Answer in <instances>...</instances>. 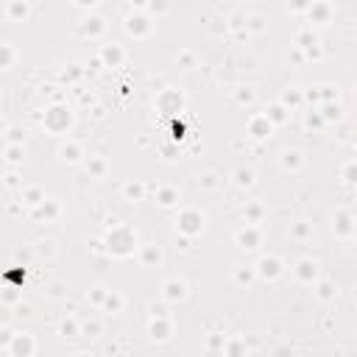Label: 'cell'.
<instances>
[{"mask_svg":"<svg viewBox=\"0 0 357 357\" xmlns=\"http://www.w3.org/2000/svg\"><path fill=\"white\" fill-rule=\"evenodd\" d=\"M12 354L14 357H31L34 354V340H31V335H14L12 338Z\"/></svg>","mask_w":357,"mask_h":357,"instance_id":"277c9868","label":"cell"},{"mask_svg":"<svg viewBox=\"0 0 357 357\" xmlns=\"http://www.w3.org/2000/svg\"><path fill=\"white\" fill-rule=\"evenodd\" d=\"M106 243H109V251L112 254H131L134 251V243H137V237L131 235V229H126V226H117V229H112V235L106 237Z\"/></svg>","mask_w":357,"mask_h":357,"instance_id":"6da1fadb","label":"cell"},{"mask_svg":"<svg viewBox=\"0 0 357 357\" xmlns=\"http://www.w3.org/2000/svg\"><path fill=\"white\" fill-rule=\"evenodd\" d=\"M271 128H273V123L268 120L265 115L257 117V120H251V134H254V137H268V134H271Z\"/></svg>","mask_w":357,"mask_h":357,"instance_id":"8992f818","label":"cell"},{"mask_svg":"<svg viewBox=\"0 0 357 357\" xmlns=\"http://www.w3.org/2000/svg\"><path fill=\"white\" fill-rule=\"evenodd\" d=\"M79 357H87V354H79Z\"/></svg>","mask_w":357,"mask_h":357,"instance_id":"8d00e7d4","label":"cell"},{"mask_svg":"<svg viewBox=\"0 0 357 357\" xmlns=\"http://www.w3.org/2000/svg\"><path fill=\"white\" fill-rule=\"evenodd\" d=\"M168 332H170V327L165 324V321H154V324H151V335L157 340H165V338H168Z\"/></svg>","mask_w":357,"mask_h":357,"instance_id":"7c38bea8","label":"cell"},{"mask_svg":"<svg viewBox=\"0 0 357 357\" xmlns=\"http://www.w3.org/2000/svg\"><path fill=\"white\" fill-rule=\"evenodd\" d=\"M299 279H304V282H310V279H315V273H318V271H315V262H310V260H302V262H299Z\"/></svg>","mask_w":357,"mask_h":357,"instance_id":"9c48e42d","label":"cell"},{"mask_svg":"<svg viewBox=\"0 0 357 357\" xmlns=\"http://www.w3.org/2000/svg\"><path fill=\"white\" fill-rule=\"evenodd\" d=\"M87 168H90L95 176H101V173H103V162H101V159H90V165H87Z\"/></svg>","mask_w":357,"mask_h":357,"instance_id":"cb8c5ba5","label":"cell"},{"mask_svg":"<svg viewBox=\"0 0 357 357\" xmlns=\"http://www.w3.org/2000/svg\"><path fill=\"white\" fill-rule=\"evenodd\" d=\"M61 332H64L67 338H76V335H79V327H76V321H64V324H61Z\"/></svg>","mask_w":357,"mask_h":357,"instance_id":"ac0fdd59","label":"cell"},{"mask_svg":"<svg viewBox=\"0 0 357 357\" xmlns=\"http://www.w3.org/2000/svg\"><path fill=\"white\" fill-rule=\"evenodd\" d=\"M61 154H64V159H70V162H76V159H79V148H76V146L64 148V151H61Z\"/></svg>","mask_w":357,"mask_h":357,"instance_id":"484cf974","label":"cell"},{"mask_svg":"<svg viewBox=\"0 0 357 357\" xmlns=\"http://www.w3.org/2000/svg\"><path fill=\"white\" fill-rule=\"evenodd\" d=\"M243 351H246V349H243L240 340H232V343H229V357H243Z\"/></svg>","mask_w":357,"mask_h":357,"instance_id":"ffe728a7","label":"cell"},{"mask_svg":"<svg viewBox=\"0 0 357 357\" xmlns=\"http://www.w3.org/2000/svg\"><path fill=\"white\" fill-rule=\"evenodd\" d=\"M237 243H240L243 248H254L257 243H260V232L257 229H243L240 235H237Z\"/></svg>","mask_w":357,"mask_h":357,"instance_id":"52a82bcc","label":"cell"},{"mask_svg":"<svg viewBox=\"0 0 357 357\" xmlns=\"http://www.w3.org/2000/svg\"><path fill=\"white\" fill-rule=\"evenodd\" d=\"M349 221H351L349 215H340V218H338V229H340V232H349V229H351Z\"/></svg>","mask_w":357,"mask_h":357,"instance_id":"4316f807","label":"cell"},{"mask_svg":"<svg viewBox=\"0 0 357 357\" xmlns=\"http://www.w3.org/2000/svg\"><path fill=\"white\" fill-rule=\"evenodd\" d=\"M265 117H268V120H273V123H282L284 120V106H273Z\"/></svg>","mask_w":357,"mask_h":357,"instance_id":"e0dca14e","label":"cell"},{"mask_svg":"<svg viewBox=\"0 0 357 357\" xmlns=\"http://www.w3.org/2000/svg\"><path fill=\"white\" fill-rule=\"evenodd\" d=\"M45 123H48L50 131H61V128L70 126V115H67V109L56 106V109H50L48 115H45Z\"/></svg>","mask_w":357,"mask_h":357,"instance_id":"7a4b0ae2","label":"cell"},{"mask_svg":"<svg viewBox=\"0 0 357 357\" xmlns=\"http://www.w3.org/2000/svg\"><path fill=\"white\" fill-rule=\"evenodd\" d=\"M237 182H240V184H251V170H240V173H237Z\"/></svg>","mask_w":357,"mask_h":357,"instance_id":"f1b7e54d","label":"cell"},{"mask_svg":"<svg viewBox=\"0 0 357 357\" xmlns=\"http://www.w3.org/2000/svg\"><path fill=\"white\" fill-rule=\"evenodd\" d=\"M260 215H262V206H257V204H254V206H248V218H254V221H257Z\"/></svg>","mask_w":357,"mask_h":357,"instance_id":"f546056e","label":"cell"},{"mask_svg":"<svg viewBox=\"0 0 357 357\" xmlns=\"http://www.w3.org/2000/svg\"><path fill=\"white\" fill-rule=\"evenodd\" d=\"M9 159H12V162H17V159H20V148H17V146H14L12 151H9Z\"/></svg>","mask_w":357,"mask_h":357,"instance_id":"836d02e7","label":"cell"},{"mask_svg":"<svg viewBox=\"0 0 357 357\" xmlns=\"http://www.w3.org/2000/svg\"><path fill=\"white\" fill-rule=\"evenodd\" d=\"M299 101H302V95H299V92H296V90H291V92H284V103H291V106H293V103H299Z\"/></svg>","mask_w":357,"mask_h":357,"instance_id":"d4e9b609","label":"cell"},{"mask_svg":"<svg viewBox=\"0 0 357 357\" xmlns=\"http://www.w3.org/2000/svg\"><path fill=\"white\" fill-rule=\"evenodd\" d=\"M284 168H299V151H288V154H284Z\"/></svg>","mask_w":357,"mask_h":357,"instance_id":"d6986e66","label":"cell"},{"mask_svg":"<svg viewBox=\"0 0 357 357\" xmlns=\"http://www.w3.org/2000/svg\"><path fill=\"white\" fill-rule=\"evenodd\" d=\"M332 296V284H321V299H329Z\"/></svg>","mask_w":357,"mask_h":357,"instance_id":"d6a6232c","label":"cell"},{"mask_svg":"<svg viewBox=\"0 0 357 357\" xmlns=\"http://www.w3.org/2000/svg\"><path fill=\"white\" fill-rule=\"evenodd\" d=\"M157 198H159V204H162V206H170V204H176V198H179V195H176L173 190H159Z\"/></svg>","mask_w":357,"mask_h":357,"instance_id":"9a60e30c","label":"cell"},{"mask_svg":"<svg viewBox=\"0 0 357 357\" xmlns=\"http://www.w3.org/2000/svg\"><path fill=\"white\" fill-rule=\"evenodd\" d=\"M201 224H204V218H201L198 212H184L182 218H179V229L184 232V235H198L201 232Z\"/></svg>","mask_w":357,"mask_h":357,"instance_id":"3957f363","label":"cell"},{"mask_svg":"<svg viewBox=\"0 0 357 357\" xmlns=\"http://www.w3.org/2000/svg\"><path fill=\"white\" fill-rule=\"evenodd\" d=\"M340 117V109H338V103H327V106H324V120H338Z\"/></svg>","mask_w":357,"mask_h":357,"instance_id":"2e32d148","label":"cell"},{"mask_svg":"<svg viewBox=\"0 0 357 357\" xmlns=\"http://www.w3.org/2000/svg\"><path fill=\"white\" fill-rule=\"evenodd\" d=\"M25 12H28V6H25V3H23V6H20V3H14V6H12V14H17V17H20V14H25Z\"/></svg>","mask_w":357,"mask_h":357,"instance_id":"4dcf8cb0","label":"cell"},{"mask_svg":"<svg viewBox=\"0 0 357 357\" xmlns=\"http://www.w3.org/2000/svg\"><path fill=\"white\" fill-rule=\"evenodd\" d=\"M182 296H184V282H179V279L165 282V299H182Z\"/></svg>","mask_w":357,"mask_h":357,"instance_id":"ba28073f","label":"cell"},{"mask_svg":"<svg viewBox=\"0 0 357 357\" xmlns=\"http://www.w3.org/2000/svg\"><path fill=\"white\" fill-rule=\"evenodd\" d=\"M103 307H106V310H112V313H117V310L123 307V299L117 296V293H112V296H106V299H103Z\"/></svg>","mask_w":357,"mask_h":357,"instance_id":"4fadbf2b","label":"cell"},{"mask_svg":"<svg viewBox=\"0 0 357 357\" xmlns=\"http://www.w3.org/2000/svg\"><path fill=\"white\" fill-rule=\"evenodd\" d=\"M126 28L131 31V34H146V31H148V20L146 17H128Z\"/></svg>","mask_w":357,"mask_h":357,"instance_id":"8fae6325","label":"cell"},{"mask_svg":"<svg viewBox=\"0 0 357 357\" xmlns=\"http://www.w3.org/2000/svg\"><path fill=\"white\" fill-rule=\"evenodd\" d=\"M251 276H254L251 271H240L237 273V282H251Z\"/></svg>","mask_w":357,"mask_h":357,"instance_id":"1f68e13d","label":"cell"},{"mask_svg":"<svg viewBox=\"0 0 357 357\" xmlns=\"http://www.w3.org/2000/svg\"><path fill=\"white\" fill-rule=\"evenodd\" d=\"M25 198H28V204H42V193H39V190H28V195H25Z\"/></svg>","mask_w":357,"mask_h":357,"instance_id":"603a6c76","label":"cell"},{"mask_svg":"<svg viewBox=\"0 0 357 357\" xmlns=\"http://www.w3.org/2000/svg\"><path fill=\"white\" fill-rule=\"evenodd\" d=\"M126 195H128V198H139V195H142V184H128Z\"/></svg>","mask_w":357,"mask_h":357,"instance_id":"7402d4cb","label":"cell"},{"mask_svg":"<svg viewBox=\"0 0 357 357\" xmlns=\"http://www.w3.org/2000/svg\"><path fill=\"white\" fill-rule=\"evenodd\" d=\"M14 61V50L9 45H0V67H9Z\"/></svg>","mask_w":357,"mask_h":357,"instance_id":"5bb4252c","label":"cell"},{"mask_svg":"<svg viewBox=\"0 0 357 357\" xmlns=\"http://www.w3.org/2000/svg\"><path fill=\"white\" fill-rule=\"evenodd\" d=\"M0 128H3V120H0Z\"/></svg>","mask_w":357,"mask_h":357,"instance_id":"d590c367","label":"cell"},{"mask_svg":"<svg viewBox=\"0 0 357 357\" xmlns=\"http://www.w3.org/2000/svg\"><path fill=\"white\" fill-rule=\"evenodd\" d=\"M87 23H92V25H84V31H87V34H98V31H101L103 28V20H87Z\"/></svg>","mask_w":357,"mask_h":357,"instance_id":"44dd1931","label":"cell"},{"mask_svg":"<svg viewBox=\"0 0 357 357\" xmlns=\"http://www.w3.org/2000/svg\"><path fill=\"white\" fill-rule=\"evenodd\" d=\"M146 262H159V251H157V248H146Z\"/></svg>","mask_w":357,"mask_h":357,"instance_id":"83f0119b","label":"cell"},{"mask_svg":"<svg viewBox=\"0 0 357 357\" xmlns=\"http://www.w3.org/2000/svg\"><path fill=\"white\" fill-rule=\"evenodd\" d=\"M84 332H87V335H95V332H98V327H95V324H87Z\"/></svg>","mask_w":357,"mask_h":357,"instance_id":"e575fe53","label":"cell"},{"mask_svg":"<svg viewBox=\"0 0 357 357\" xmlns=\"http://www.w3.org/2000/svg\"><path fill=\"white\" fill-rule=\"evenodd\" d=\"M279 273H282V262H279L276 257H262V260H260V276L276 279Z\"/></svg>","mask_w":357,"mask_h":357,"instance_id":"5b68a950","label":"cell"},{"mask_svg":"<svg viewBox=\"0 0 357 357\" xmlns=\"http://www.w3.org/2000/svg\"><path fill=\"white\" fill-rule=\"evenodd\" d=\"M120 59H123V50L117 48V45H109V48H103V61H106V64L115 67Z\"/></svg>","mask_w":357,"mask_h":357,"instance_id":"30bf717a","label":"cell"}]
</instances>
